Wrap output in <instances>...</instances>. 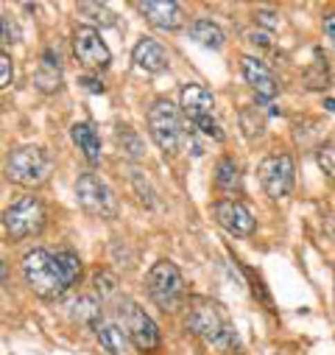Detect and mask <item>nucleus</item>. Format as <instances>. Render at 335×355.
<instances>
[{"label": "nucleus", "mask_w": 335, "mask_h": 355, "mask_svg": "<svg viewBox=\"0 0 335 355\" xmlns=\"http://www.w3.org/2000/svg\"><path fill=\"white\" fill-rule=\"evenodd\" d=\"M188 327L218 349H232L237 344L235 327L226 308L210 297H188Z\"/></svg>", "instance_id": "obj_1"}, {"label": "nucleus", "mask_w": 335, "mask_h": 355, "mask_svg": "<svg viewBox=\"0 0 335 355\" xmlns=\"http://www.w3.org/2000/svg\"><path fill=\"white\" fill-rule=\"evenodd\" d=\"M23 277H26V286L42 297V300H62V294L67 291L64 286V277L56 266V257L48 252V249H31L23 254Z\"/></svg>", "instance_id": "obj_2"}, {"label": "nucleus", "mask_w": 335, "mask_h": 355, "mask_svg": "<svg viewBox=\"0 0 335 355\" xmlns=\"http://www.w3.org/2000/svg\"><path fill=\"white\" fill-rule=\"evenodd\" d=\"M145 288H148V297L165 313H176L182 305H188L185 277L179 272V266L171 260H159L151 266L148 275H145Z\"/></svg>", "instance_id": "obj_3"}, {"label": "nucleus", "mask_w": 335, "mask_h": 355, "mask_svg": "<svg viewBox=\"0 0 335 355\" xmlns=\"http://www.w3.org/2000/svg\"><path fill=\"white\" fill-rule=\"evenodd\" d=\"M53 159L42 146H20L6 159V180L20 188H39L51 180Z\"/></svg>", "instance_id": "obj_4"}, {"label": "nucleus", "mask_w": 335, "mask_h": 355, "mask_svg": "<svg viewBox=\"0 0 335 355\" xmlns=\"http://www.w3.org/2000/svg\"><path fill=\"white\" fill-rule=\"evenodd\" d=\"M45 221H48V213L39 196H20L3 210V230L12 241H26L39 235L45 230Z\"/></svg>", "instance_id": "obj_5"}, {"label": "nucleus", "mask_w": 335, "mask_h": 355, "mask_svg": "<svg viewBox=\"0 0 335 355\" xmlns=\"http://www.w3.org/2000/svg\"><path fill=\"white\" fill-rule=\"evenodd\" d=\"M148 129H151V137L154 143L165 151V154H179L182 148V121H179V110L168 101V98H156L151 107H148Z\"/></svg>", "instance_id": "obj_6"}, {"label": "nucleus", "mask_w": 335, "mask_h": 355, "mask_svg": "<svg viewBox=\"0 0 335 355\" xmlns=\"http://www.w3.org/2000/svg\"><path fill=\"white\" fill-rule=\"evenodd\" d=\"M75 199L84 213H90L96 218H115L120 205L115 191L101 180L98 173H81L75 182Z\"/></svg>", "instance_id": "obj_7"}, {"label": "nucleus", "mask_w": 335, "mask_h": 355, "mask_svg": "<svg viewBox=\"0 0 335 355\" xmlns=\"http://www.w3.org/2000/svg\"><path fill=\"white\" fill-rule=\"evenodd\" d=\"M115 313H118L120 327L129 333L134 347H140V349H156L159 347V327H156V322L134 300H129V297L118 300Z\"/></svg>", "instance_id": "obj_8"}, {"label": "nucleus", "mask_w": 335, "mask_h": 355, "mask_svg": "<svg viewBox=\"0 0 335 355\" xmlns=\"http://www.w3.org/2000/svg\"><path fill=\"white\" fill-rule=\"evenodd\" d=\"M257 176H260V185H263L266 196L285 199L293 191V182H296L293 157L291 154H271V157H266L260 162V168H257Z\"/></svg>", "instance_id": "obj_9"}, {"label": "nucleus", "mask_w": 335, "mask_h": 355, "mask_svg": "<svg viewBox=\"0 0 335 355\" xmlns=\"http://www.w3.org/2000/svg\"><path fill=\"white\" fill-rule=\"evenodd\" d=\"M73 53L87 70H107L112 62L107 42L101 40L98 28H93V26H78L73 31Z\"/></svg>", "instance_id": "obj_10"}, {"label": "nucleus", "mask_w": 335, "mask_h": 355, "mask_svg": "<svg viewBox=\"0 0 335 355\" xmlns=\"http://www.w3.org/2000/svg\"><path fill=\"white\" fill-rule=\"evenodd\" d=\"M212 216H215L218 227H224L235 238H246V235L255 232V227H257L255 216H251L248 207L243 202H237V199H218L212 205Z\"/></svg>", "instance_id": "obj_11"}, {"label": "nucleus", "mask_w": 335, "mask_h": 355, "mask_svg": "<svg viewBox=\"0 0 335 355\" xmlns=\"http://www.w3.org/2000/svg\"><path fill=\"white\" fill-rule=\"evenodd\" d=\"M179 107H182L185 118H188L193 126H199V123L207 121V118H215V115H212L215 98H212V93L207 90V87L199 84V81H188V84L182 87V93H179Z\"/></svg>", "instance_id": "obj_12"}, {"label": "nucleus", "mask_w": 335, "mask_h": 355, "mask_svg": "<svg viewBox=\"0 0 335 355\" xmlns=\"http://www.w3.org/2000/svg\"><path fill=\"white\" fill-rule=\"evenodd\" d=\"M137 9L159 31H179L185 26V12L174 0H145V3H137Z\"/></svg>", "instance_id": "obj_13"}, {"label": "nucleus", "mask_w": 335, "mask_h": 355, "mask_svg": "<svg viewBox=\"0 0 335 355\" xmlns=\"http://www.w3.org/2000/svg\"><path fill=\"white\" fill-rule=\"evenodd\" d=\"M240 70H243V78L248 81V87L257 93L260 101H271L277 93H280V84L274 78V73L266 67V62H260L257 56H243L240 59Z\"/></svg>", "instance_id": "obj_14"}, {"label": "nucleus", "mask_w": 335, "mask_h": 355, "mask_svg": "<svg viewBox=\"0 0 335 355\" xmlns=\"http://www.w3.org/2000/svg\"><path fill=\"white\" fill-rule=\"evenodd\" d=\"M132 62H134L140 70H145V73H162V70H168V53H165V48H162L156 40H151V37H143V40L134 45Z\"/></svg>", "instance_id": "obj_15"}, {"label": "nucleus", "mask_w": 335, "mask_h": 355, "mask_svg": "<svg viewBox=\"0 0 335 355\" xmlns=\"http://www.w3.org/2000/svg\"><path fill=\"white\" fill-rule=\"evenodd\" d=\"M70 137L73 143L78 146V151L84 154V159H87L90 165H98L101 162V137L96 132V126L90 121H78L70 126Z\"/></svg>", "instance_id": "obj_16"}, {"label": "nucleus", "mask_w": 335, "mask_h": 355, "mask_svg": "<svg viewBox=\"0 0 335 355\" xmlns=\"http://www.w3.org/2000/svg\"><path fill=\"white\" fill-rule=\"evenodd\" d=\"M34 87L45 96L56 93L62 87V62H59V53H53L51 48L42 53V62L34 73Z\"/></svg>", "instance_id": "obj_17"}, {"label": "nucleus", "mask_w": 335, "mask_h": 355, "mask_svg": "<svg viewBox=\"0 0 335 355\" xmlns=\"http://www.w3.org/2000/svg\"><path fill=\"white\" fill-rule=\"evenodd\" d=\"M96 336L101 341V347L112 355H134V344L129 338V333L115 324V322H98L96 324Z\"/></svg>", "instance_id": "obj_18"}, {"label": "nucleus", "mask_w": 335, "mask_h": 355, "mask_svg": "<svg viewBox=\"0 0 335 355\" xmlns=\"http://www.w3.org/2000/svg\"><path fill=\"white\" fill-rule=\"evenodd\" d=\"M190 37L199 42V45H204V48H212V51H221L224 48V31H221V26L218 23H212V20H196L193 26H190Z\"/></svg>", "instance_id": "obj_19"}, {"label": "nucleus", "mask_w": 335, "mask_h": 355, "mask_svg": "<svg viewBox=\"0 0 335 355\" xmlns=\"http://www.w3.org/2000/svg\"><path fill=\"white\" fill-rule=\"evenodd\" d=\"M215 185L224 193H240V168L232 157H221L215 165Z\"/></svg>", "instance_id": "obj_20"}, {"label": "nucleus", "mask_w": 335, "mask_h": 355, "mask_svg": "<svg viewBox=\"0 0 335 355\" xmlns=\"http://www.w3.org/2000/svg\"><path fill=\"white\" fill-rule=\"evenodd\" d=\"M70 316L84 322V324H98V319H101V300L96 294H81L78 300L70 302Z\"/></svg>", "instance_id": "obj_21"}, {"label": "nucleus", "mask_w": 335, "mask_h": 355, "mask_svg": "<svg viewBox=\"0 0 335 355\" xmlns=\"http://www.w3.org/2000/svg\"><path fill=\"white\" fill-rule=\"evenodd\" d=\"M115 140H118V148L129 157V159H143L145 157V143L140 140V135L132 129V126H126V123H120L118 129H115Z\"/></svg>", "instance_id": "obj_22"}, {"label": "nucleus", "mask_w": 335, "mask_h": 355, "mask_svg": "<svg viewBox=\"0 0 335 355\" xmlns=\"http://www.w3.org/2000/svg\"><path fill=\"white\" fill-rule=\"evenodd\" d=\"M240 129H243V135H246V140H251V143H255V140H260L263 135H266V115L257 110V107H243L240 110Z\"/></svg>", "instance_id": "obj_23"}, {"label": "nucleus", "mask_w": 335, "mask_h": 355, "mask_svg": "<svg viewBox=\"0 0 335 355\" xmlns=\"http://www.w3.org/2000/svg\"><path fill=\"white\" fill-rule=\"evenodd\" d=\"M53 257H56V266H59V272L64 277V286L67 288L75 286L81 280V257L75 252H70V249H59Z\"/></svg>", "instance_id": "obj_24"}, {"label": "nucleus", "mask_w": 335, "mask_h": 355, "mask_svg": "<svg viewBox=\"0 0 335 355\" xmlns=\"http://www.w3.org/2000/svg\"><path fill=\"white\" fill-rule=\"evenodd\" d=\"M78 15L81 17H90L93 23H98L101 28H109V26H115L118 23V17H115V12H109L104 3H78Z\"/></svg>", "instance_id": "obj_25"}, {"label": "nucleus", "mask_w": 335, "mask_h": 355, "mask_svg": "<svg viewBox=\"0 0 335 355\" xmlns=\"http://www.w3.org/2000/svg\"><path fill=\"white\" fill-rule=\"evenodd\" d=\"M307 87L310 90H324L327 81H329V73H327V59H321V51H316V62L313 67L307 70Z\"/></svg>", "instance_id": "obj_26"}, {"label": "nucleus", "mask_w": 335, "mask_h": 355, "mask_svg": "<svg viewBox=\"0 0 335 355\" xmlns=\"http://www.w3.org/2000/svg\"><path fill=\"white\" fill-rule=\"evenodd\" d=\"M316 162H318V168H321L327 176H332V180H335V135H332L327 143L318 146Z\"/></svg>", "instance_id": "obj_27"}, {"label": "nucleus", "mask_w": 335, "mask_h": 355, "mask_svg": "<svg viewBox=\"0 0 335 355\" xmlns=\"http://www.w3.org/2000/svg\"><path fill=\"white\" fill-rule=\"evenodd\" d=\"M93 288H96V294H101V300H107L118 291V277L109 269H98L93 275Z\"/></svg>", "instance_id": "obj_28"}, {"label": "nucleus", "mask_w": 335, "mask_h": 355, "mask_svg": "<svg viewBox=\"0 0 335 355\" xmlns=\"http://www.w3.org/2000/svg\"><path fill=\"white\" fill-rule=\"evenodd\" d=\"M132 185H134V191H137V196H140V202L145 205V207H154L156 205V199H154V188H151V182L145 180V173L143 171H132Z\"/></svg>", "instance_id": "obj_29"}, {"label": "nucleus", "mask_w": 335, "mask_h": 355, "mask_svg": "<svg viewBox=\"0 0 335 355\" xmlns=\"http://www.w3.org/2000/svg\"><path fill=\"white\" fill-rule=\"evenodd\" d=\"M9 42H20V28L12 17L0 15V45H9Z\"/></svg>", "instance_id": "obj_30"}, {"label": "nucleus", "mask_w": 335, "mask_h": 355, "mask_svg": "<svg viewBox=\"0 0 335 355\" xmlns=\"http://www.w3.org/2000/svg\"><path fill=\"white\" fill-rule=\"evenodd\" d=\"M12 81H15V62L3 48H0V90H6Z\"/></svg>", "instance_id": "obj_31"}, {"label": "nucleus", "mask_w": 335, "mask_h": 355, "mask_svg": "<svg viewBox=\"0 0 335 355\" xmlns=\"http://www.w3.org/2000/svg\"><path fill=\"white\" fill-rule=\"evenodd\" d=\"M78 84L84 87V90H87V93H104V84H101V78H96V76H81L78 78Z\"/></svg>", "instance_id": "obj_32"}, {"label": "nucleus", "mask_w": 335, "mask_h": 355, "mask_svg": "<svg viewBox=\"0 0 335 355\" xmlns=\"http://www.w3.org/2000/svg\"><path fill=\"white\" fill-rule=\"evenodd\" d=\"M257 23L266 26V28H277V26H280V20H277L274 12H257Z\"/></svg>", "instance_id": "obj_33"}, {"label": "nucleus", "mask_w": 335, "mask_h": 355, "mask_svg": "<svg viewBox=\"0 0 335 355\" xmlns=\"http://www.w3.org/2000/svg\"><path fill=\"white\" fill-rule=\"evenodd\" d=\"M248 42L269 48V45H271V34H266V31H251V34H248Z\"/></svg>", "instance_id": "obj_34"}, {"label": "nucleus", "mask_w": 335, "mask_h": 355, "mask_svg": "<svg viewBox=\"0 0 335 355\" xmlns=\"http://www.w3.org/2000/svg\"><path fill=\"white\" fill-rule=\"evenodd\" d=\"M324 34H327V40L335 45V15H327V17H324Z\"/></svg>", "instance_id": "obj_35"}, {"label": "nucleus", "mask_w": 335, "mask_h": 355, "mask_svg": "<svg viewBox=\"0 0 335 355\" xmlns=\"http://www.w3.org/2000/svg\"><path fill=\"white\" fill-rule=\"evenodd\" d=\"M9 277V269H6V260H3V254H0V280H6Z\"/></svg>", "instance_id": "obj_36"}, {"label": "nucleus", "mask_w": 335, "mask_h": 355, "mask_svg": "<svg viewBox=\"0 0 335 355\" xmlns=\"http://www.w3.org/2000/svg\"><path fill=\"white\" fill-rule=\"evenodd\" d=\"M324 107H327V110H329V112H335V101H327V104H324Z\"/></svg>", "instance_id": "obj_37"}]
</instances>
